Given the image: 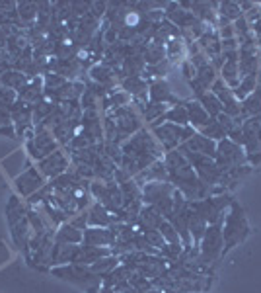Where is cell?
Here are the masks:
<instances>
[{
	"label": "cell",
	"instance_id": "1",
	"mask_svg": "<svg viewBox=\"0 0 261 293\" xmlns=\"http://www.w3.org/2000/svg\"><path fill=\"white\" fill-rule=\"evenodd\" d=\"M212 90H214V96L220 98V104H222V110H224V114L230 115V117H234V115L240 114V106H238V102H236V98L234 94L230 92L228 88L222 84V82H216L214 86H212Z\"/></svg>",
	"mask_w": 261,
	"mask_h": 293
},
{
	"label": "cell",
	"instance_id": "2",
	"mask_svg": "<svg viewBox=\"0 0 261 293\" xmlns=\"http://www.w3.org/2000/svg\"><path fill=\"white\" fill-rule=\"evenodd\" d=\"M156 133H158V137H160L164 145L172 146L176 145L181 137H187L189 131H183L181 127H176V125H164L160 129H156Z\"/></svg>",
	"mask_w": 261,
	"mask_h": 293
},
{
	"label": "cell",
	"instance_id": "3",
	"mask_svg": "<svg viewBox=\"0 0 261 293\" xmlns=\"http://www.w3.org/2000/svg\"><path fill=\"white\" fill-rule=\"evenodd\" d=\"M185 149H191L193 153H201V155H214V141H211L209 137L193 135Z\"/></svg>",
	"mask_w": 261,
	"mask_h": 293
},
{
	"label": "cell",
	"instance_id": "4",
	"mask_svg": "<svg viewBox=\"0 0 261 293\" xmlns=\"http://www.w3.org/2000/svg\"><path fill=\"white\" fill-rule=\"evenodd\" d=\"M244 112L245 114H257L261 112V84L245 98L244 102Z\"/></svg>",
	"mask_w": 261,
	"mask_h": 293
},
{
	"label": "cell",
	"instance_id": "5",
	"mask_svg": "<svg viewBox=\"0 0 261 293\" xmlns=\"http://www.w3.org/2000/svg\"><path fill=\"white\" fill-rule=\"evenodd\" d=\"M201 102H203V108L212 115H220L222 114V104H220V100L214 96V94H207V92H203L201 94Z\"/></svg>",
	"mask_w": 261,
	"mask_h": 293
},
{
	"label": "cell",
	"instance_id": "6",
	"mask_svg": "<svg viewBox=\"0 0 261 293\" xmlns=\"http://www.w3.org/2000/svg\"><path fill=\"white\" fill-rule=\"evenodd\" d=\"M187 114H189V117L193 119L195 125H205V123L209 121V114H207L205 108H203L201 104H197V102H191V104H189Z\"/></svg>",
	"mask_w": 261,
	"mask_h": 293
},
{
	"label": "cell",
	"instance_id": "7",
	"mask_svg": "<svg viewBox=\"0 0 261 293\" xmlns=\"http://www.w3.org/2000/svg\"><path fill=\"white\" fill-rule=\"evenodd\" d=\"M255 84H257V77L255 75H249L245 77L244 81H240L238 84V90H236V96L240 98H247L253 90H255Z\"/></svg>",
	"mask_w": 261,
	"mask_h": 293
},
{
	"label": "cell",
	"instance_id": "8",
	"mask_svg": "<svg viewBox=\"0 0 261 293\" xmlns=\"http://www.w3.org/2000/svg\"><path fill=\"white\" fill-rule=\"evenodd\" d=\"M220 157L224 159V163L240 161V149L234 143H230V141H224V143H220Z\"/></svg>",
	"mask_w": 261,
	"mask_h": 293
},
{
	"label": "cell",
	"instance_id": "9",
	"mask_svg": "<svg viewBox=\"0 0 261 293\" xmlns=\"http://www.w3.org/2000/svg\"><path fill=\"white\" fill-rule=\"evenodd\" d=\"M197 72H199V77H197L195 81L199 82V84H203L205 88H207V86L214 81V68H212L209 63H207V65H203L201 68H197Z\"/></svg>",
	"mask_w": 261,
	"mask_h": 293
},
{
	"label": "cell",
	"instance_id": "10",
	"mask_svg": "<svg viewBox=\"0 0 261 293\" xmlns=\"http://www.w3.org/2000/svg\"><path fill=\"white\" fill-rule=\"evenodd\" d=\"M218 244H220L218 229H209L207 231V241H205V250L207 252H214V250H218Z\"/></svg>",
	"mask_w": 261,
	"mask_h": 293
},
{
	"label": "cell",
	"instance_id": "11",
	"mask_svg": "<svg viewBox=\"0 0 261 293\" xmlns=\"http://www.w3.org/2000/svg\"><path fill=\"white\" fill-rule=\"evenodd\" d=\"M205 135L212 137V139H220V137H224V129L220 127L218 121H209V125L205 127Z\"/></svg>",
	"mask_w": 261,
	"mask_h": 293
},
{
	"label": "cell",
	"instance_id": "12",
	"mask_svg": "<svg viewBox=\"0 0 261 293\" xmlns=\"http://www.w3.org/2000/svg\"><path fill=\"white\" fill-rule=\"evenodd\" d=\"M168 96H170V88L166 84H160V82L154 84V88H152V98L154 100H162V98L166 100Z\"/></svg>",
	"mask_w": 261,
	"mask_h": 293
},
{
	"label": "cell",
	"instance_id": "13",
	"mask_svg": "<svg viewBox=\"0 0 261 293\" xmlns=\"http://www.w3.org/2000/svg\"><path fill=\"white\" fill-rule=\"evenodd\" d=\"M240 12H242V8L240 6H236V4H222V14L224 16H230V18H240Z\"/></svg>",
	"mask_w": 261,
	"mask_h": 293
},
{
	"label": "cell",
	"instance_id": "14",
	"mask_svg": "<svg viewBox=\"0 0 261 293\" xmlns=\"http://www.w3.org/2000/svg\"><path fill=\"white\" fill-rule=\"evenodd\" d=\"M170 119H174V121H178V123H185L187 121V110H183V108H176V110H172L170 112Z\"/></svg>",
	"mask_w": 261,
	"mask_h": 293
},
{
	"label": "cell",
	"instance_id": "15",
	"mask_svg": "<svg viewBox=\"0 0 261 293\" xmlns=\"http://www.w3.org/2000/svg\"><path fill=\"white\" fill-rule=\"evenodd\" d=\"M125 24H127V28L137 26V24H139V16H137V12H129L127 18H125Z\"/></svg>",
	"mask_w": 261,
	"mask_h": 293
},
{
	"label": "cell",
	"instance_id": "16",
	"mask_svg": "<svg viewBox=\"0 0 261 293\" xmlns=\"http://www.w3.org/2000/svg\"><path fill=\"white\" fill-rule=\"evenodd\" d=\"M222 35H224L226 39H232V35H234V32H232V28H230V26H226V28H222Z\"/></svg>",
	"mask_w": 261,
	"mask_h": 293
}]
</instances>
